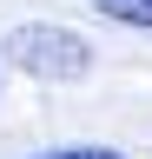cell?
Wrapping results in <instances>:
<instances>
[{
	"mask_svg": "<svg viewBox=\"0 0 152 159\" xmlns=\"http://www.w3.org/2000/svg\"><path fill=\"white\" fill-rule=\"evenodd\" d=\"M0 53H7L20 73H33V80H80V73L93 66V47H86L73 27H53V20L13 27L7 40H0Z\"/></svg>",
	"mask_w": 152,
	"mask_h": 159,
	"instance_id": "6da1fadb",
	"label": "cell"
},
{
	"mask_svg": "<svg viewBox=\"0 0 152 159\" xmlns=\"http://www.w3.org/2000/svg\"><path fill=\"white\" fill-rule=\"evenodd\" d=\"M93 13L119 20V27H145V33H152V0H93Z\"/></svg>",
	"mask_w": 152,
	"mask_h": 159,
	"instance_id": "7a4b0ae2",
	"label": "cell"
},
{
	"mask_svg": "<svg viewBox=\"0 0 152 159\" xmlns=\"http://www.w3.org/2000/svg\"><path fill=\"white\" fill-rule=\"evenodd\" d=\"M40 159H126L112 146H60V152H40Z\"/></svg>",
	"mask_w": 152,
	"mask_h": 159,
	"instance_id": "3957f363",
	"label": "cell"
}]
</instances>
